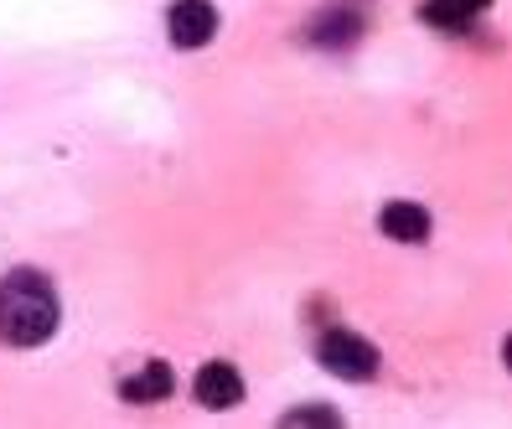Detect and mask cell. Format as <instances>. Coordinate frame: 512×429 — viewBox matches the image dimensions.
<instances>
[{
    "label": "cell",
    "mask_w": 512,
    "mask_h": 429,
    "mask_svg": "<svg viewBox=\"0 0 512 429\" xmlns=\"http://www.w3.org/2000/svg\"><path fill=\"white\" fill-rule=\"evenodd\" d=\"M487 0H430L425 6V21L445 26V32H461V26L471 21V11H481Z\"/></svg>",
    "instance_id": "cell-7"
},
{
    "label": "cell",
    "mask_w": 512,
    "mask_h": 429,
    "mask_svg": "<svg viewBox=\"0 0 512 429\" xmlns=\"http://www.w3.org/2000/svg\"><path fill=\"white\" fill-rule=\"evenodd\" d=\"M63 321L52 280H42L37 269H11L0 280V336L11 347H42Z\"/></svg>",
    "instance_id": "cell-1"
},
{
    "label": "cell",
    "mask_w": 512,
    "mask_h": 429,
    "mask_svg": "<svg viewBox=\"0 0 512 429\" xmlns=\"http://www.w3.org/2000/svg\"><path fill=\"white\" fill-rule=\"evenodd\" d=\"M171 388H176V373L166 362H145L135 378H125V404H161V398H171Z\"/></svg>",
    "instance_id": "cell-6"
},
{
    "label": "cell",
    "mask_w": 512,
    "mask_h": 429,
    "mask_svg": "<svg viewBox=\"0 0 512 429\" xmlns=\"http://www.w3.org/2000/svg\"><path fill=\"white\" fill-rule=\"evenodd\" d=\"M171 42L176 47H207L218 32V11L207 6V0H182V6H171Z\"/></svg>",
    "instance_id": "cell-4"
},
{
    "label": "cell",
    "mask_w": 512,
    "mask_h": 429,
    "mask_svg": "<svg viewBox=\"0 0 512 429\" xmlns=\"http://www.w3.org/2000/svg\"><path fill=\"white\" fill-rule=\"evenodd\" d=\"M285 424H342L331 409H295V414H285Z\"/></svg>",
    "instance_id": "cell-8"
},
{
    "label": "cell",
    "mask_w": 512,
    "mask_h": 429,
    "mask_svg": "<svg viewBox=\"0 0 512 429\" xmlns=\"http://www.w3.org/2000/svg\"><path fill=\"white\" fill-rule=\"evenodd\" d=\"M192 393H197L202 409L223 414V409H238V404H244V378H238L233 362H207L202 373H197V383H192Z\"/></svg>",
    "instance_id": "cell-3"
},
{
    "label": "cell",
    "mask_w": 512,
    "mask_h": 429,
    "mask_svg": "<svg viewBox=\"0 0 512 429\" xmlns=\"http://www.w3.org/2000/svg\"><path fill=\"white\" fill-rule=\"evenodd\" d=\"M378 228H383L388 238H399V243H425V238H430V212L419 207V202H388L383 218H378Z\"/></svg>",
    "instance_id": "cell-5"
},
{
    "label": "cell",
    "mask_w": 512,
    "mask_h": 429,
    "mask_svg": "<svg viewBox=\"0 0 512 429\" xmlns=\"http://www.w3.org/2000/svg\"><path fill=\"white\" fill-rule=\"evenodd\" d=\"M316 357H321V367L331 378H347V383H368L378 373V347L363 342L357 331H326Z\"/></svg>",
    "instance_id": "cell-2"
}]
</instances>
